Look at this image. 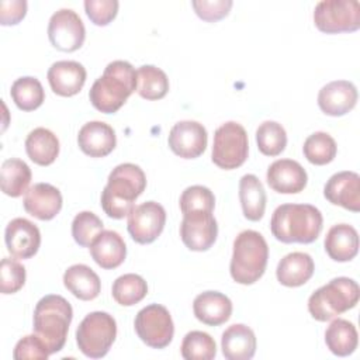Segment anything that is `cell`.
Returning a JSON list of instances; mask_svg holds the SVG:
<instances>
[{
    "label": "cell",
    "instance_id": "cell-1",
    "mask_svg": "<svg viewBox=\"0 0 360 360\" xmlns=\"http://www.w3.org/2000/svg\"><path fill=\"white\" fill-rule=\"evenodd\" d=\"M146 188L143 170L134 163H121L108 174L107 184L101 191V207L114 219L127 217L135 207V200Z\"/></svg>",
    "mask_w": 360,
    "mask_h": 360
},
{
    "label": "cell",
    "instance_id": "cell-2",
    "mask_svg": "<svg viewBox=\"0 0 360 360\" xmlns=\"http://www.w3.org/2000/svg\"><path fill=\"white\" fill-rule=\"evenodd\" d=\"M138 75L127 60L110 62L103 75L93 83L89 98L96 110L104 114L117 112L136 90Z\"/></svg>",
    "mask_w": 360,
    "mask_h": 360
},
{
    "label": "cell",
    "instance_id": "cell-3",
    "mask_svg": "<svg viewBox=\"0 0 360 360\" xmlns=\"http://www.w3.org/2000/svg\"><path fill=\"white\" fill-rule=\"evenodd\" d=\"M323 218L311 204H281L270 221L273 236L283 243H312L321 235Z\"/></svg>",
    "mask_w": 360,
    "mask_h": 360
},
{
    "label": "cell",
    "instance_id": "cell-4",
    "mask_svg": "<svg viewBox=\"0 0 360 360\" xmlns=\"http://www.w3.org/2000/svg\"><path fill=\"white\" fill-rule=\"evenodd\" d=\"M73 318L70 302L58 294L42 297L34 309V333L42 339L51 354L63 349Z\"/></svg>",
    "mask_w": 360,
    "mask_h": 360
},
{
    "label": "cell",
    "instance_id": "cell-5",
    "mask_svg": "<svg viewBox=\"0 0 360 360\" xmlns=\"http://www.w3.org/2000/svg\"><path fill=\"white\" fill-rule=\"evenodd\" d=\"M269 246L263 235L253 229L242 231L233 240L231 277L243 285L256 283L266 270Z\"/></svg>",
    "mask_w": 360,
    "mask_h": 360
},
{
    "label": "cell",
    "instance_id": "cell-6",
    "mask_svg": "<svg viewBox=\"0 0 360 360\" xmlns=\"http://www.w3.org/2000/svg\"><path fill=\"white\" fill-rule=\"evenodd\" d=\"M360 298L359 284L349 277L332 278L308 298V311L319 322H326L356 307Z\"/></svg>",
    "mask_w": 360,
    "mask_h": 360
},
{
    "label": "cell",
    "instance_id": "cell-7",
    "mask_svg": "<svg viewBox=\"0 0 360 360\" xmlns=\"http://www.w3.org/2000/svg\"><path fill=\"white\" fill-rule=\"evenodd\" d=\"M117 336V322L112 315L103 311L87 314L76 329L79 350L90 359L104 357Z\"/></svg>",
    "mask_w": 360,
    "mask_h": 360
},
{
    "label": "cell",
    "instance_id": "cell-8",
    "mask_svg": "<svg viewBox=\"0 0 360 360\" xmlns=\"http://www.w3.org/2000/svg\"><path fill=\"white\" fill-rule=\"evenodd\" d=\"M249 152L246 129L235 122L228 121L217 128L212 143V162L225 170H232L245 163Z\"/></svg>",
    "mask_w": 360,
    "mask_h": 360
},
{
    "label": "cell",
    "instance_id": "cell-9",
    "mask_svg": "<svg viewBox=\"0 0 360 360\" xmlns=\"http://www.w3.org/2000/svg\"><path fill=\"white\" fill-rule=\"evenodd\" d=\"M314 22L321 32L340 34L360 28L357 0H322L315 6Z\"/></svg>",
    "mask_w": 360,
    "mask_h": 360
},
{
    "label": "cell",
    "instance_id": "cell-10",
    "mask_svg": "<svg viewBox=\"0 0 360 360\" xmlns=\"http://www.w3.org/2000/svg\"><path fill=\"white\" fill-rule=\"evenodd\" d=\"M138 338L152 349H165L174 335V325L169 309L160 304L143 307L135 316Z\"/></svg>",
    "mask_w": 360,
    "mask_h": 360
},
{
    "label": "cell",
    "instance_id": "cell-11",
    "mask_svg": "<svg viewBox=\"0 0 360 360\" xmlns=\"http://www.w3.org/2000/svg\"><path fill=\"white\" fill-rule=\"evenodd\" d=\"M48 38L52 46L62 52H75L82 48L86 28L76 11L60 8L55 11L48 22Z\"/></svg>",
    "mask_w": 360,
    "mask_h": 360
},
{
    "label": "cell",
    "instance_id": "cell-12",
    "mask_svg": "<svg viewBox=\"0 0 360 360\" xmlns=\"http://www.w3.org/2000/svg\"><path fill=\"white\" fill-rule=\"evenodd\" d=\"M166 224V211L156 201H145L131 210L127 228L131 238L141 245L152 243L162 233Z\"/></svg>",
    "mask_w": 360,
    "mask_h": 360
},
{
    "label": "cell",
    "instance_id": "cell-13",
    "mask_svg": "<svg viewBox=\"0 0 360 360\" xmlns=\"http://www.w3.org/2000/svg\"><path fill=\"white\" fill-rule=\"evenodd\" d=\"M218 236V224L212 212H191L183 215L180 238L194 252L208 250Z\"/></svg>",
    "mask_w": 360,
    "mask_h": 360
},
{
    "label": "cell",
    "instance_id": "cell-14",
    "mask_svg": "<svg viewBox=\"0 0 360 360\" xmlns=\"http://www.w3.org/2000/svg\"><path fill=\"white\" fill-rule=\"evenodd\" d=\"M167 142L174 155L183 159H195L205 150L208 135L202 124L186 120L172 127Z\"/></svg>",
    "mask_w": 360,
    "mask_h": 360
},
{
    "label": "cell",
    "instance_id": "cell-15",
    "mask_svg": "<svg viewBox=\"0 0 360 360\" xmlns=\"http://www.w3.org/2000/svg\"><path fill=\"white\" fill-rule=\"evenodd\" d=\"M4 240L11 256L15 259H30L39 249L41 232L31 221L14 218L6 226Z\"/></svg>",
    "mask_w": 360,
    "mask_h": 360
},
{
    "label": "cell",
    "instance_id": "cell-16",
    "mask_svg": "<svg viewBox=\"0 0 360 360\" xmlns=\"http://www.w3.org/2000/svg\"><path fill=\"white\" fill-rule=\"evenodd\" d=\"M325 198L349 211H360V176L356 172H339L329 177L323 187Z\"/></svg>",
    "mask_w": 360,
    "mask_h": 360
},
{
    "label": "cell",
    "instance_id": "cell-17",
    "mask_svg": "<svg viewBox=\"0 0 360 360\" xmlns=\"http://www.w3.org/2000/svg\"><path fill=\"white\" fill-rule=\"evenodd\" d=\"M270 188L280 194H297L307 186L305 169L292 159H278L273 162L266 173Z\"/></svg>",
    "mask_w": 360,
    "mask_h": 360
},
{
    "label": "cell",
    "instance_id": "cell-18",
    "mask_svg": "<svg viewBox=\"0 0 360 360\" xmlns=\"http://www.w3.org/2000/svg\"><path fill=\"white\" fill-rule=\"evenodd\" d=\"M357 89L349 80H335L325 84L318 93V105L326 115L340 117L354 108Z\"/></svg>",
    "mask_w": 360,
    "mask_h": 360
},
{
    "label": "cell",
    "instance_id": "cell-19",
    "mask_svg": "<svg viewBox=\"0 0 360 360\" xmlns=\"http://www.w3.org/2000/svg\"><path fill=\"white\" fill-rule=\"evenodd\" d=\"M86 69L76 60H58L48 69V82L52 91L62 97L77 94L86 82Z\"/></svg>",
    "mask_w": 360,
    "mask_h": 360
},
{
    "label": "cell",
    "instance_id": "cell-20",
    "mask_svg": "<svg viewBox=\"0 0 360 360\" xmlns=\"http://www.w3.org/2000/svg\"><path fill=\"white\" fill-rule=\"evenodd\" d=\"M77 143L87 156L104 158L110 155L117 145L115 131L103 121H90L80 128Z\"/></svg>",
    "mask_w": 360,
    "mask_h": 360
},
{
    "label": "cell",
    "instance_id": "cell-21",
    "mask_svg": "<svg viewBox=\"0 0 360 360\" xmlns=\"http://www.w3.org/2000/svg\"><path fill=\"white\" fill-rule=\"evenodd\" d=\"M22 204L30 215L41 221H49L62 208V194L49 183H37L28 188Z\"/></svg>",
    "mask_w": 360,
    "mask_h": 360
},
{
    "label": "cell",
    "instance_id": "cell-22",
    "mask_svg": "<svg viewBox=\"0 0 360 360\" xmlns=\"http://www.w3.org/2000/svg\"><path fill=\"white\" fill-rule=\"evenodd\" d=\"M193 312L200 322L208 326H218L231 318L232 301L222 292L204 291L194 298Z\"/></svg>",
    "mask_w": 360,
    "mask_h": 360
},
{
    "label": "cell",
    "instance_id": "cell-23",
    "mask_svg": "<svg viewBox=\"0 0 360 360\" xmlns=\"http://www.w3.org/2000/svg\"><path fill=\"white\" fill-rule=\"evenodd\" d=\"M90 255L101 269L111 270L125 260L127 246L118 232L101 231L90 245Z\"/></svg>",
    "mask_w": 360,
    "mask_h": 360
},
{
    "label": "cell",
    "instance_id": "cell-24",
    "mask_svg": "<svg viewBox=\"0 0 360 360\" xmlns=\"http://www.w3.org/2000/svg\"><path fill=\"white\" fill-rule=\"evenodd\" d=\"M221 349L228 360H250L256 352L255 332L243 323H233L224 330Z\"/></svg>",
    "mask_w": 360,
    "mask_h": 360
},
{
    "label": "cell",
    "instance_id": "cell-25",
    "mask_svg": "<svg viewBox=\"0 0 360 360\" xmlns=\"http://www.w3.org/2000/svg\"><path fill=\"white\" fill-rule=\"evenodd\" d=\"M325 252L335 262H350L359 252L357 231L349 224L333 225L325 236Z\"/></svg>",
    "mask_w": 360,
    "mask_h": 360
},
{
    "label": "cell",
    "instance_id": "cell-26",
    "mask_svg": "<svg viewBox=\"0 0 360 360\" xmlns=\"http://www.w3.org/2000/svg\"><path fill=\"white\" fill-rule=\"evenodd\" d=\"M314 270L315 264L308 253L292 252L278 262L276 276L278 283L285 287H300L312 277Z\"/></svg>",
    "mask_w": 360,
    "mask_h": 360
},
{
    "label": "cell",
    "instance_id": "cell-27",
    "mask_svg": "<svg viewBox=\"0 0 360 360\" xmlns=\"http://www.w3.org/2000/svg\"><path fill=\"white\" fill-rule=\"evenodd\" d=\"M65 287L79 300L91 301L101 291L98 276L86 264H73L63 273Z\"/></svg>",
    "mask_w": 360,
    "mask_h": 360
},
{
    "label": "cell",
    "instance_id": "cell-28",
    "mask_svg": "<svg viewBox=\"0 0 360 360\" xmlns=\"http://www.w3.org/2000/svg\"><path fill=\"white\" fill-rule=\"evenodd\" d=\"M25 152L34 163L49 166L59 155V139L51 129L38 127L27 135Z\"/></svg>",
    "mask_w": 360,
    "mask_h": 360
},
{
    "label": "cell",
    "instance_id": "cell-29",
    "mask_svg": "<svg viewBox=\"0 0 360 360\" xmlns=\"http://www.w3.org/2000/svg\"><path fill=\"white\" fill-rule=\"evenodd\" d=\"M239 200L246 219L259 221L266 210V191L255 174H245L239 180Z\"/></svg>",
    "mask_w": 360,
    "mask_h": 360
},
{
    "label": "cell",
    "instance_id": "cell-30",
    "mask_svg": "<svg viewBox=\"0 0 360 360\" xmlns=\"http://www.w3.org/2000/svg\"><path fill=\"white\" fill-rule=\"evenodd\" d=\"M325 343L335 356L345 357L352 354L359 343L356 326L347 319H333L325 330Z\"/></svg>",
    "mask_w": 360,
    "mask_h": 360
},
{
    "label": "cell",
    "instance_id": "cell-31",
    "mask_svg": "<svg viewBox=\"0 0 360 360\" xmlns=\"http://www.w3.org/2000/svg\"><path fill=\"white\" fill-rule=\"evenodd\" d=\"M30 166L17 158H11L3 162L0 169V184L1 191L10 197H20L28 191L31 183Z\"/></svg>",
    "mask_w": 360,
    "mask_h": 360
},
{
    "label": "cell",
    "instance_id": "cell-32",
    "mask_svg": "<svg viewBox=\"0 0 360 360\" xmlns=\"http://www.w3.org/2000/svg\"><path fill=\"white\" fill-rule=\"evenodd\" d=\"M10 96L14 104L22 111H34L41 107L45 100V91L41 82L32 76L18 77L11 84Z\"/></svg>",
    "mask_w": 360,
    "mask_h": 360
},
{
    "label": "cell",
    "instance_id": "cell-33",
    "mask_svg": "<svg viewBox=\"0 0 360 360\" xmlns=\"http://www.w3.org/2000/svg\"><path fill=\"white\" fill-rule=\"evenodd\" d=\"M136 91L142 98L160 100L167 94L169 79L162 69L153 65H143L136 70Z\"/></svg>",
    "mask_w": 360,
    "mask_h": 360
},
{
    "label": "cell",
    "instance_id": "cell-34",
    "mask_svg": "<svg viewBox=\"0 0 360 360\" xmlns=\"http://www.w3.org/2000/svg\"><path fill=\"white\" fill-rule=\"evenodd\" d=\"M112 298L122 307H132L148 294L146 281L135 273H127L115 278L111 288Z\"/></svg>",
    "mask_w": 360,
    "mask_h": 360
},
{
    "label": "cell",
    "instance_id": "cell-35",
    "mask_svg": "<svg viewBox=\"0 0 360 360\" xmlns=\"http://www.w3.org/2000/svg\"><path fill=\"white\" fill-rule=\"evenodd\" d=\"M304 156L307 160L316 166H323L330 163L338 152L335 139L328 132H314L311 134L302 146Z\"/></svg>",
    "mask_w": 360,
    "mask_h": 360
},
{
    "label": "cell",
    "instance_id": "cell-36",
    "mask_svg": "<svg viewBox=\"0 0 360 360\" xmlns=\"http://www.w3.org/2000/svg\"><path fill=\"white\" fill-rule=\"evenodd\" d=\"M256 142L263 155L277 156L285 149L287 145L285 129L276 121H264L256 129Z\"/></svg>",
    "mask_w": 360,
    "mask_h": 360
},
{
    "label": "cell",
    "instance_id": "cell-37",
    "mask_svg": "<svg viewBox=\"0 0 360 360\" xmlns=\"http://www.w3.org/2000/svg\"><path fill=\"white\" fill-rule=\"evenodd\" d=\"M180 350L186 360H212L217 354V345L207 332L191 330L183 338Z\"/></svg>",
    "mask_w": 360,
    "mask_h": 360
},
{
    "label": "cell",
    "instance_id": "cell-38",
    "mask_svg": "<svg viewBox=\"0 0 360 360\" xmlns=\"http://www.w3.org/2000/svg\"><path fill=\"white\" fill-rule=\"evenodd\" d=\"M180 210L183 215L191 212H212L215 207V197L208 187L190 186L180 195Z\"/></svg>",
    "mask_w": 360,
    "mask_h": 360
},
{
    "label": "cell",
    "instance_id": "cell-39",
    "mask_svg": "<svg viewBox=\"0 0 360 360\" xmlns=\"http://www.w3.org/2000/svg\"><path fill=\"white\" fill-rule=\"evenodd\" d=\"M103 226V221L94 212L82 211L72 221V236L79 246L90 248Z\"/></svg>",
    "mask_w": 360,
    "mask_h": 360
},
{
    "label": "cell",
    "instance_id": "cell-40",
    "mask_svg": "<svg viewBox=\"0 0 360 360\" xmlns=\"http://www.w3.org/2000/svg\"><path fill=\"white\" fill-rule=\"evenodd\" d=\"M25 267L15 259L3 257L0 264V291L14 294L25 284Z\"/></svg>",
    "mask_w": 360,
    "mask_h": 360
},
{
    "label": "cell",
    "instance_id": "cell-41",
    "mask_svg": "<svg viewBox=\"0 0 360 360\" xmlns=\"http://www.w3.org/2000/svg\"><path fill=\"white\" fill-rule=\"evenodd\" d=\"M120 3L117 0H86L84 10L90 21L98 27L110 24L117 13Z\"/></svg>",
    "mask_w": 360,
    "mask_h": 360
},
{
    "label": "cell",
    "instance_id": "cell-42",
    "mask_svg": "<svg viewBox=\"0 0 360 360\" xmlns=\"http://www.w3.org/2000/svg\"><path fill=\"white\" fill-rule=\"evenodd\" d=\"M49 356L51 353L46 345L35 333L27 335L22 339H20L13 352V357L15 360H25V359L46 360Z\"/></svg>",
    "mask_w": 360,
    "mask_h": 360
},
{
    "label": "cell",
    "instance_id": "cell-43",
    "mask_svg": "<svg viewBox=\"0 0 360 360\" xmlns=\"http://www.w3.org/2000/svg\"><path fill=\"white\" fill-rule=\"evenodd\" d=\"M232 0H194L191 3L195 14L210 22H215L228 15L232 7Z\"/></svg>",
    "mask_w": 360,
    "mask_h": 360
},
{
    "label": "cell",
    "instance_id": "cell-44",
    "mask_svg": "<svg viewBox=\"0 0 360 360\" xmlns=\"http://www.w3.org/2000/svg\"><path fill=\"white\" fill-rule=\"evenodd\" d=\"M27 13V1L24 0H3L0 1V24H18Z\"/></svg>",
    "mask_w": 360,
    "mask_h": 360
}]
</instances>
